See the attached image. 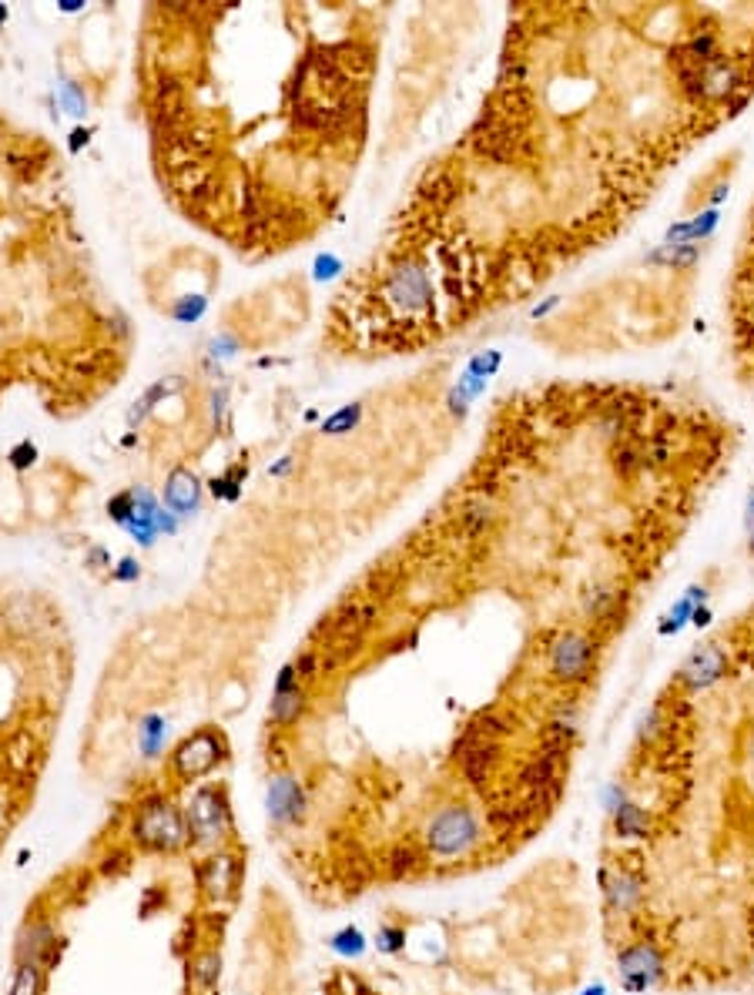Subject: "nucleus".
I'll return each mask as SVG.
<instances>
[{
    "label": "nucleus",
    "mask_w": 754,
    "mask_h": 995,
    "mask_svg": "<svg viewBox=\"0 0 754 995\" xmlns=\"http://www.w3.org/2000/svg\"><path fill=\"white\" fill-rule=\"evenodd\" d=\"M305 707H309V694H305V687H295V691H285V694H272L269 721L275 727H292V724H299Z\"/></svg>",
    "instance_id": "2eb2a0df"
},
{
    "label": "nucleus",
    "mask_w": 754,
    "mask_h": 995,
    "mask_svg": "<svg viewBox=\"0 0 754 995\" xmlns=\"http://www.w3.org/2000/svg\"><path fill=\"white\" fill-rule=\"evenodd\" d=\"M383 292H386L389 305H396V309L406 315L423 312V309H429V302H433V282H429V272L419 262L396 265V269L386 275Z\"/></svg>",
    "instance_id": "423d86ee"
},
{
    "label": "nucleus",
    "mask_w": 754,
    "mask_h": 995,
    "mask_svg": "<svg viewBox=\"0 0 754 995\" xmlns=\"http://www.w3.org/2000/svg\"><path fill=\"white\" fill-rule=\"evenodd\" d=\"M218 975H222V955L218 952H202V955H195L192 959V979H195L198 989L212 992L218 985Z\"/></svg>",
    "instance_id": "412c9836"
},
{
    "label": "nucleus",
    "mask_w": 754,
    "mask_h": 995,
    "mask_svg": "<svg viewBox=\"0 0 754 995\" xmlns=\"http://www.w3.org/2000/svg\"><path fill=\"white\" fill-rule=\"evenodd\" d=\"M563 758L567 751H540L523 764L520 771V784L523 791H547V794H557L563 791Z\"/></svg>",
    "instance_id": "9d476101"
},
{
    "label": "nucleus",
    "mask_w": 754,
    "mask_h": 995,
    "mask_svg": "<svg viewBox=\"0 0 754 995\" xmlns=\"http://www.w3.org/2000/svg\"><path fill=\"white\" fill-rule=\"evenodd\" d=\"M108 516L114 523H121V526H128V520L135 516V493L131 490H124L118 496H111L108 500Z\"/></svg>",
    "instance_id": "c85d7f7f"
},
{
    "label": "nucleus",
    "mask_w": 754,
    "mask_h": 995,
    "mask_svg": "<svg viewBox=\"0 0 754 995\" xmlns=\"http://www.w3.org/2000/svg\"><path fill=\"white\" fill-rule=\"evenodd\" d=\"M423 841L433 858H466L480 848L483 825L470 805H443L429 818Z\"/></svg>",
    "instance_id": "f257e3e1"
},
{
    "label": "nucleus",
    "mask_w": 754,
    "mask_h": 995,
    "mask_svg": "<svg viewBox=\"0 0 754 995\" xmlns=\"http://www.w3.org/2000/svg\"><path fill=\"white\" fill-rule=\"evenodd\" d=\"M694 624H698V627H704V624H708V620H711V614H708V610H694Z\"/></svg>",
    "instance_id": "37998d69"
},
{
    "label": "nucleus",
    "mask_w": 754,
    "mask_h": 995,
    "mask_svg": "<svg viewBox=\"0 0 754 995\" xmlns=\"http://www.w3.org/2000/svg\"><path fill=\"white\" fill-rule=\"evenodd\" d=\"M212 423H215V429L228 426V392L225 389H218L212 396Z\"/></svg>",
    "instance_id": "4c0bfd02"
},
{
    "label": "nucleus",
    "mask_w": 754,
    "mask_h": 995,
    "mask_svg": "<svg viewBox=\"0 0 754 995\" xmlns=\"http://www.w3.org/2000/svg\"><path fill=\"white\" fill-rule=\"evenodd\" d=\"M7 21V7H0V24H4Z\"/></svg>",
    "instance_id": "a18cd8bd"
},
{
    "label": "nucleus",
    "mask_w": 754,
    "mask_h": 995,
    "mask_svg": "<svg viewBox=\"0 0 754 995\" xmlns=\"http://www.w3.org/2000/svg\"><path fill=\"white\" fill-rule=\"evenodd\" d=\"M235 352H238V339L228 336V332L215 336L212 346H208V356H212V359H228V356H235Z\"/></svg>",
    "instance_id": "f704fd0d"
},
{
    "label": "nucleus",
    "mask_w": 754,
    "mask_h": 995,
    "mask_svg": "<svg viewBox=\"0 0 754 995\" xmlns=\"http://www.w3.org/2000/svg\"><path fill=\"white\" fill-rule=\"evenodd\" d=\"M61 11H68V14L81 11V0H64V4H61Z\"/></svg>",
    "instance_id": "c03bdc74"
},
{
    "label": "nucleus",
    "mask_w": 754,
    "mask_h": 995,
    "mask_svg": "<svg viewBox=\"0 0 754 995\" xmlns=\"http://www.w3.org/2000/svg\"><path fill=\"white\" fill-rule=\"evenodd\" d=\"M205 309H208L205 295H181V299L171 305V319L181 325H195L205 315Z\"/></svg>",
    "instance_id": "a878e982"
},
{
    "label": "nucleus",
    "mask_w": 754,
    "mask_h": 995,
    "mask_svg": "<svg viewBox=\"0 0 754 995\" xmlns=\"http://www.w3.org/2000/svg\"><path fill=\"white\" fill-rule=\"evenodd\" d=\"M403 942H406V928H403V925H383V928H379V932H376L379 952L396 955L399 949H403Z\"/></svg>",
    "instance_id": "7c9ffc66"
},
{
    "label": "nucleus",
    "mask_w": 754,
    "mask_h": 995,
    "mask_svg": "<svg viewBox=\"0 0 754 995\" xmlns=\"http://www.w3.org/2000/svg\"><path fill=\"white\" fill-rule=\"evenodd\" d=\"M359 419H362V406L359 403L342 406L339 413H332L326 423H322V436H346V433H352V429L359 426Z\"/></svg>",
    "instance_id": "4be33fe9"
},
{
    "label": "nucleus",
    "mask_w": 754,
    "mask_h": 995,
    "mask_svg": "<svg viewBox=\"0 0 754 995\" xmlns=\"http://www.w3.org/2000/svg\"><path fill=\"white\" fill-rule=\"evenodd\" d=\"M460 516H463L466 530L480 537V533H486L496 523V506H493V500H486V496H476V500H470V503L463 506Z\"/></svg>",
    "instance_id": "a211bd4d"
},
{
    "label": "nucleus",
    "mask_w": 754,
    "mask_h": 995,
    "mask_svg": "<svg viewBox=\"0 0 754 995\" xmlns=\"http://www.w3.org/2000/svg\"><path fill=\"white\" fill-rule=\"evenodd\" d=\"M7 463H11L17 473L31 470V466L37 463V446L31 443V439H21V443H17L11 453H7Z\"/></svg>",
    "instance_id": "2f4dec72"
},
{
    "label": "nucleus",
    "mask_w": 754,
    "mask_h": 995,
    "mask_svg": "<svg viewBox=\"0 0 754 995\" xmlns=\"http://www.w3.org/2000/svg\"><path fill=\"white\" fill-rule=\"evenodd\" d=\"M647 828H651V815L637 805H620L614 815V831L620 838H647Z\"/></svg>",
    "instance_id": "f3484780"
},
{
    "label": "nucleus",
    "mask_w": 754,
    "mask_h": 995,
    "mask_svg": "<svg viewBox=\"0 0 754 995\" xmlns=\"http://www.w3.org/2000/svg\"><path fill=\"white\" fill-rule=\"evenodd\" d=\"M292 664H295V671H299L302 681H312V677L322 674V657L316 654V650H305V654L295 657Z\"/></svg>",
    "instance_id": "473e14b6"
},
{
    "label": "nucleus",
    "mask_w": 754,
    "mask_h": 995,
    "mask_svg": "<svg viewBox=\"0 0 754 995\" xmlns=\"http://www.w3.org/2000/svg\"><path fill=\"white\" fill-rule=\"evenodd\" d=\"M57 101H61V108L68 114H74V118H84V114H88V94H84V88L78 81L57 84Z\"/></svg>",
    "instance_id": "393cba45"
},
{
    "label": "nucleus",
    "mask_w": 754,
    "mask_h": 995,
    "mask_svg": "<svg viewBox=\"0 0 754 995\" xmlns=\"http://www.w3.org/2000/svg\"><path fill=\"white\" fill-rule=\"evenodd\" d=\"M225 758V741L215 731H198L188 741L178 744V751L171 754V771L181 781H198L205 774H212Z\"/></svg>",
    "instance_id": "39448f33"
},
{
    "label": "nucleus",
    "mask_w": 754,
    "mask_h": 995,
    "mask_svg": "<svg viewBox=\"0 0 754 995\" xmlns=\"http://www.w3.org/2000/svg\"><path fill=\"white\" fill-rule=\"evenodd\" d=\"M198 888L212 905H225L228 898H235L238 888V858L232 851H215L202 861L198 868Z\"/></svg>",
    "instance_id": "0eeeda50"
},
{
    "label": "nucleus",
    "mask_w": 754,
    "mask_h": 995,
    "mask_svg": "<svg viewBox=\"0 0 754 995\" xmlns=\"http://www.w3.org/2000/svg\"><path fill=\"white\" fill-rule=\"evenodd\" d=\"M192 845H218L232 831V811L222 788H198L185 808Z\"/></svg>",
    "instance_id": "7ed1b4c3"
},
{
    "label": "nucleus",
    "mask_w": 754,
    "mask_h": 995,
    "mask_svg": "<svg viewBox=\"0 0 754 995\" xmlns=\"http://www.w3.org/2000/svg\"><path fill=\"white\" fill-rule=\"evenodd\" d=\"M604 892H607L610 908H617V912H634L644 898V882L637 875L617 872V875L604 878Z\"/></svg>",
    "instance_id": "4468645a"
},
{
    "label": "nucleus",
    "mask_w": 754,
    "mask_h": 995,
    "mask_svg": "<svg viewBox=\"0 0 754 995\" xmlns=\"http://www.w3.org/2000/svg\"><path fill=\"white\" fill-rule=\"evenodd\" d=\"M383 865H386V875H389V878L403 882V878L416 875L419 868H423V855H419V848H413V845H396V848L386 855Z\"/></svg>",
    "instance_id": "dca6fc26"
},
{
    "label": "nucleus",
    "mask_w": 754,
    "mask_h": 995,
    "mask_svg": "<svg viewBox=\"0 0 754 995\" xmlns=\"http://www.w3.org/2000/svg\"><path fill=\"white\" fill-rule=\"evenodd\" d=\"M165 506L178 520L198 513V506H202V483H198V476L192 470H171V476L165 480Z\"/></svg>",
    "instance_id": "ddd939ff"
},
{
    "label": "nucleus",
    "mask_w": 754,
    "mask_h": 995,
    "mask_svg": "<svg viewBox=\"0 0 754 995\" xmlns=\"http://www.w3.org/2000/svg\"><path fill=\"white\" fill-rule=\"evenodd\" d=\"M728 674V654L711 644V647H701L694 650L691 657L684 660V667L677 671V684L687 687V691H701V687H711L714 681Z\"/></svg>",
    "instance_id": "1a4fd4ad"
},
{
    "label": "nucleus",
    "mask_w": 754,
    "mask_h": 995,
    "mask_svg": "<svg viewBox=\"0 0 754 995\" xmlns=\"http://www.w3.org/2000/svg\"><path fill=\"white\" fill-rule=\"evenodd\" d=\"M292 463H295L292 456H282L279 463H275V466H269V476H285V473L292 470Z\"/></svg>",
    "instance_id": "a19ab883"
},
{
    "label": "nucleus",
    "mask_w": 754,
    "mask_h": 995,
    "mask_svg": "<svg viewBox=\"0 0 754 995\" xmlns=\"http://www.w3.org/2000/svg\"><path fill=\"white\" fill-rule=\"evenodd\" d=\"M620 972H624L627 989H647L664 975V955L654 942H634L620 952Z\"/></svg>",
    "instance_id": "6e6552de"
},
{
    "label": "nucleus",
    "mask_w": 754,
    "mask_h": 995,
    "mask_svg": "<svg viewBox=\"0 0 754 995\" xmlns=\"http://www.w3.org/2000/svg\"><path fill=\"white\" fill-rule=\"evenodd\" d=\"M269 815L275 825H299L305 818V791L302 784L289 778V774H279L269 788Z\"/></svg>",
    "instance_id": "9b49d317"
},
{
    "label": "nucleus",
    "mask_w": 754,
    "mask_h": 995,
    "mask_svg": "<svg viewBox=\"0 0 754 995\" xmlns=\"http://www.w3.org/2000/svg\"><path fill=\"white\" fill-rule=\"evenodd\" d=\"M248 476V463H235L232 470H225L222 476H215L212 483H208V490H212L215 500H238L242 496V480Z\"/></svg>",
    "instance_id": "aec40b11"
},
{
    "label": "nucleus",
    "mask_w": 754,
    "mask_h": 995,
    "mask_svg": "<svg viewBox=\"0 0 754 995\" xmlns=\"http://www.w3.org/2000/svg\"><path fill=\"white\" fill-rule=\"evenodd\" d=\"M486 821L493 825L496 835H513V831H517L520 825H527V818H523L520 805H496V808H490Z\"/></svg>",
    "instance_id": "5701e85b"
},
{
    "label": "nucleus",
    "mask_w": 754,
    "mask_h": 995,
    "mask_svg": "<svg viewBox=\"0 0 754 995\" xmlns=\"http://www.w3.org/2000/svg\"><path fill=\"white\" fill-rule=\"evenodd\" d=\"M332 949L342 952V955H359V952H362V935H359V928H346V932H339L336 939H332Z\"/></svg>",
    "instance_id": "72a5a7b5"
},
{
    "label": "nucleus",
    "mask_w": 754,
    "mask_h": 995,
    "mask_svg": "<svg viewBox=\"0 0 754 995\" xmlns=\"http://www.w3.org/2000/svg\"><path fill=\"white\" fill-rule=\"evenodd\" d=\"M84 567H91V570H104V567H111V553L104 550V547H91L88 553H84Z\"/></svg>",
    "instance_id": "ea45409f"
},
{
    "label": "nucleus",
    "mask_w": 754,
    "mask_h": 995,
    "mask_svg": "<svg viewBox=\"0 0 754 995\" xmlns=\"http://www.w3.org/2000/svg\"><path fill=\"white\" fill-rule=\"evenodd\" d=\"M466 731H470L473 738H480V741H500V738H507L513 727H510V717H503L500 711H483L470 727H466Z\"/></svg>",
    "instance_id": "6ab92c4d"
},
{
    "label": "nucleus",
    "mask_w": 754,
    "mask_h": 995,
    "mask_svg": "<svg viewBox=\"0 0 754 995\" xmlns=\"http://www.w3.org/2000/svg\"><path fill=\"white\" fill-rule=\"evenodd\" d=\"M57 955V932L47 918H37V922L24 925L21 939H17V962H34L47 969Z\"/></svg>",
    "instance_id": "f8f14e48"
},
{
    "label": "nucleus",
    "mask_w": 754,
    "mask_h": 995,
    "mask_svg": "<svg viewBox=\"0 0 754 995\" xmlns=\"http://www.w3.org/2000/svg\"><path fill=\"white\" fill-rule=\"evenodd\" d=\"M131 831H135L138 845L148 851H178L192 841L185 815H181L168 798H148L145 805H141Z\"/></svg>",
    "instance_id": "f03ea898"
},
{
    "label": "nucleus",
    "mask_w": 754,
    "mask_h": 995,
    "mask_svg": "<svg viewBox=\"0 0 754 995\" xmlns=\"http://www.w3.org/2000/svg\"><path fill=\"white\" fill-rule=\"evenodd\" d=\"M295 687H302V677H299V671H295V664H285L279 671V677H275V691L272 694L295 691Z\"/></svg>",
    "instance_id": "c9c22d12"
},
{
    "label": "nucleus",
    "mask_w": 754,
    "mask_h": 995,
    "mask_svg": "<svg viewBox=\"0 0 754 995\" xmlns=\"http://www.w3.org/2000/svg\"><path fill=\"white\" fill-rule=\"evenodd\" d=\"M124 530H128L131 533V537H135L138 543H141V547H151V543H155L158 540V526H155V516H131V520H128V526H124Z\"/></svg>",
    "instance_id": "cd10ccee"
},
{
    "label": "nucleus",
    "mask_w": 754,
    "mask_h": 995,
    "mask_svg": "<svg viewBox=\"0 0 754 995\" xmlns=\"http://www.w3.org/2000/svg\"><path fill=\"white\" fill-rule=\"evenodd\" d=\"M597 644L587 634H560L550 647V677L560 684H584L594 674Z\"/></svg>",
    "instance_id": "20e7f679"
},
{
    "label": "nucleus",
    "mask_w": 754,
    "mask_h": 995,
    "mask_svg": "<svg viewBox=\"0 0 754 995\" xmlns=\"http://www.w3.org/2000/svg\"><path fill=\"white\" fill-rule=\"evenodd\" d=\"M155 526H158V537H161V533H165V537H175L178 526H181V520L168 510V506H161V510L155 513Z\"/></svg>",
    "instance_id": "58836bf2"
},
{
    "label": "nucleus",
    "mask_w": 754,
    "mask_h": 995,
    "mask_svg": "<svg viewBox=\"0 0 754 995\" xmlns=\"http://www.w3.org/2000/svg\"><path fill=\"white\" fill-rule=\"evenodd\" d=\"M81 145H88V131H74V135H71V148L78 151Z\"/></svg>",
    "instance_id": "79ce46f5"
},
{
    "label": "nucleus",
    "mask_w": 754,
    "mask_h": 995,
    "mask_svg": "<svg viewBox=\"0 0 754 995\" xmlns=\"http://www.w3.org/2000/svg\"><path fill=\"white\" fill-rule=\"evenodd\" d=\"M168 389H171V386H168L165 379L155 382V386H151V389L145 392V396H141L138 403H135V409H131V413H128V423H131V426L141 423V419H145V416L151 413V409H155V403H161V399L168 396Z\"/></svg>",
    "instance_id": "bb28decb"
},
{
    "label": "nucleus",
    "mask_w": 754,
    "mask_h": 995,
    "mask_svg": "<svg viewBox=\"0 0 754 995\" xmlns=\"http://www.w3.org/2000/svg\"><path fill=\"white\" fill-rule=\"evenodd\" d=\"M165 741V731H161V717H145V727H141V748H145V758H155V751Z\"/></svg>",
    "instance_id": "c756f323"
},
{
    "label": "nucleus",
    "mask_w": 754,
    "mask_h": 995,
    "mask_svg": "<svg viewBox=\"0 0 754 995\" xmlns=\"http://www.w3.org/2000/svg\"><path fill=\"white\" fill-rule=\"evenodd\" d=\"M41 982H44V969L34 962H21L17 965L11 995H41Z\"/></svg>",
    "instance_id": "b1692460"
},
{
    "label": "nucleus",
    "mask_w": 754,
    "mask_h": 995,
    "mask_svg": "<svg viewBox=\"0 0 754 995\" xmlns=\"http://www.w3.org/2000/svg\"><path fill=\"white\" fill-rule=\"evenodd\" d=\"M111 577L118 580V583H135L141 577V563L135 557H124L118 567L111 570Z\"/></svg>",
    "instance_id": "e433bc0d"
}]
</instances>
